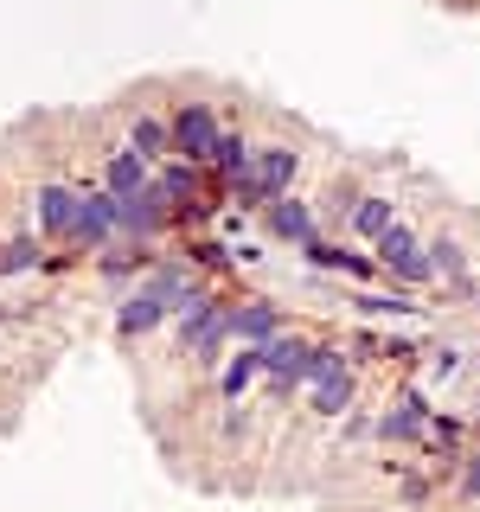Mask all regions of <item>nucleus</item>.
<instances>
[{"instance_id":"423d86ee","label":"nucleus","mask_w":480,"mask_h":512,"mask_svg":"<svg viewBox=\"0 0 480 512\" xmlns=\"http://www.w3.org/2000/svg\"><path fill=\"white\" fill-rule=\"evenodd\" d=\"M352 308H365V314H416L410 295H352Z\"/></svg>"},{"instance_id":"39448f33","label":"nucleus","mask_w":480,"mask_h":512,"mask_svg":"<svg viewBox=\"0 0 480 512\" xmlns=\"http://www.w3.org/2000/svg\"><path fill=\"white\" fill-rule=\"evenodd\" d=\"M256 218H263V231H269V237H282V244H295V250L320 231L314 199H295V192H288V199H276V205H263Z\"/></svg>"},{"instance_id":"7ed1b4c3","label":"nucleus","mask_w":480,"mask_h":512,"mask_svg":"<svg viewBox=\"0 0 480 512\" xmlns=\"http://www.w3.org/2000/svg\"><path fill=\"white\" fill-rule=\"evenodd\" d=\"M397 218H404V199H397L391 186H365V192H359V205L346 212V224H340V231L352 237V244H378V237L391 231Z\"/></svg>"},{"instance_id":"f257e3e1","label":"nucleus","mask_w":480,"mask_h":512,"mask_svg":"<svg viewBox=\"0 0 480 512\" xmlns=\"http://www.w3.org/2000/svg\"><path fill=\"white\" fill-rule=\"evenodd\" d=\"M372 250H378L372 263H378V269H384V276H391L397 288H429V282H436V269H429V244H423V231H416V224L397 218V224L378 237Z\"/></svg>"},{"instance_id":"f03ea898","label":"nucleus","mask_w":480,"mask_h":512,"mask_svg":"<svg viewBox=\"0 0 480 512\" xmlns=\"http://www.w3.org/2000/svg\"><path fill=\"white\" fill-rule=\"evenodd\" d=\"M429 416H436V410H429V397L423 391H416V384H397V391H391V404H384V416H372V436L378 442H423L429 436Z\"/></svg>"},{"instance_id":"0eeeda50","label":"nucleus","mask_w":480,"mask_h":512,"mask_svg":"<svg viewBox=\"0 0 480 512\" xmlns=\"http://www.w3.org/2000/svg\"><path fill=\"white\" fill-rule=\"evenodd\" d=\"M468 429H474V436H480V416H474V423H468Z\"/></svg>"},{"instance_id":"20e7f679","label":"nucleus","mask_w":480,"mask_h":512,"mask_svg":"<svg viewBox=\"0 0 480 512\" xmlns=\"http://www.w3.org/2000/svg\"><path fill=\"white\" fill-rule=\"evenodd\" d=\"M167 320H173V308H167V301L154 295L148 282H141L135 295H128L122 308H116V340H122V346H141L148 333H160V327H167Z\"/></svg>"}]
</instances>
